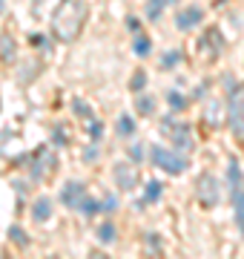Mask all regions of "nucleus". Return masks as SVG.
<instances>
[{"label": "nucleus", "instance_id": "20", "mask_svg": "<svg viewBox=\"0 0 244 259\" xmlns=\"http://www.w3.org/2000/svg\"><path fill=\"white\" fill-rule=\"evenodd\" d=\"M0 55H3V61H15V44H12V37H0Z\"/></svg>", "mask_w": 244, "mask_h": 259}, {"label": "nucleus", "instance_id": "9", "mask_svg": "<svg viewBox=\"0 0 244 259\" xmlns=\"http://www.w3.org/2000/svg\"><path fill=\"white\" fill-rule=\"evenodd\" d=\"M207 47H210V58H218L221 55V49H224V37H221V32H218L216 26L207 29L204 37L198 40V49H207Z\"/></svg>", "mask_w": 244, "mask_h": 259}, {"label": "nucleus", "instance_id": "1", "mask_svg": "<svg viewBox=\"0 0 244 259\" xmlns=\"http://www.w3.org/2000/svg\"><path fill=\"white\" fill-rule=\"evenodd\" d=\"M86 15H89V9H86L84 0H64L55 9V15H52V32H55V37L64 40V44H72L81 35V29H84Z\"/></svg>", "mask_w": 244, "mask_h": 259}, {"label": "nucleus", "instance_id": "32", "mask_svg": "<svg viewBox=\"0 0 244 259\" xmlns=\"http://www.w3.org/2000/svg\"><path fill=\"white\" fill-rule=\"evenodd\" d=\"M32 44H35V47H43V49L49 47V44H46V37H43V35H32Z\"/></svg>", "mask_w": 244, "mask_h": 259}, {"label": "nucleus", "instance_id": "25", "mask_svg": "<svg viewBox=\"0 0 244 259\" xmlns=\"http://www.w3.org/2000/svg\"><path fill=\"white\" fill-rule=\"evenodd\" d=\"M9 239H12V242H18L20 248H26V245H29V239L23 236V231H20V228H12V231H9Z\"/></svg>", "mask_w": 244, "mask_h": 259}, {"label": "nucleus", "instance_id": "5", "mask_svg": "<svg viewBox=\"0 0 244 259\" xmlns=\"http://www.w3.org/2000/svg\"><path fill=\"white\" fill-rule=\"evenodd\" d=\"M164 130L169 133V141H172V147L181 150V153H190L193 150V133L184 121H164Z\"/></svg>", "mask_w": 244, "mask_h": 259}, {"label": "nucleus", "instance_id": "23", "mask_svg": "<svg viewBox=\"0 0 244 259\" xmlns=\"http://www.w3.org/2000/svg\"><path fill=\"white\" fill-rule=\"evenodd\" d=\"M178 61H181V52H178V49H169L167 55L161 58V66H164V69H169V66H175Z\"/></svg>", "mask_w": 244, "mask_h": 259}, {"label": "nucleus", "instance_id": "27", "mask_svg": "<svg viewBox=\"0 0 244 259\" xmlns=\"http://www.w3.org/2000/svg\"><path fill=\"white\" fill-rule=\"evenodd\" d=\"M101 121H95V118H89V139H92V141H98V139H101Z\"/></svg>", "mask_w": 244, "mask_h": 259}, {"label": "nucleus", "instance_id": "30", "mask_svg": "<svg viewBox=\"0 0 244 259\" xmlns=\"http://www.w3.org/2000/svg\"><path fill=\"white\" fill-rule=\"evenodd\" d=\"M147 245H150V248H155V250H161V239L155 236V233H147Z\"/></svg>", "mask_w": 244, "mask_h": 259}, {"label": "nucleus", "instance_id": "12", "mask_svg": "<svg viewBox=\"0 0 244 259\" xmlns=\"http://www.w3.org/2000/svg\"><path fill=\"white\" fill-rule=\"evenodd\" d=\"M230 196H233V207H235V225H238V231L244 236V185L238 190H233Z\"/></svg>", "mask_w": 244, "mask_h": 259}, {"label": "nucleus", "instance_id": "10", "mask_svg": "<svg viewBox=\"0 0 244 259\" xmlns=\"http://www.w3.org/2000/svg\"><path fill=\"white\" fill-rule=\"evenodd\" d=\"M241 185H244L241 167H238V161H235V158H230V164H227V190L233 193V190H238Z\"/></svg>", "mask_w": 244, "mask_h": 259}, {"label": "nucleus", "instance_id": "3", "mask_svg": "<svg viewBox=\"0 0 244 259\" xmlns=\"http://www.w3.org/2000/svg\"><path fill=\"white\" fill-rule=\"evenodd\" d=\"M227 124L238 141H244V83L227 95Z\"/></svg>", "mask_w": 244, "mask_h": 259}, {"label": "nucleus", "instance_id": "4", "mask_svg": "<svg viewBox=\"0 0 244 259\" xmlns=\"http://www.w3.org/2000/svg\"><path fill=\"white\" fill-rule=\"evenodd\" d=\"M196 196H198V202H201V207H216V204L221 202V179L213 176V173L198 176Z\"/></svg>", "mask_w": 244, "mask_h": 259}, {"label": "nucleus", "instance_id": "29", "mask_svg": "<svg viewBox=\"0 0 244 259\" xmlns=\"http://www.w3.org/2000/svg\"><path fill=\"white\" fill-rule=\"evenodd\" d=\"M127 29L138 35V32H141V20H138V18H130V20H127Z\"/></svg>", "mask_w": 244, "mask_h": 259}, {"label": "nucleus", "instance_id": "8", "mask_svg": "<svg viewBox=\"0 0 244 259\" xmlns=\"http://www.w3.org/2000/svg\"><path fill=\"white\" fill-rule=\"evenodd\" d=\"M86 199V185L84 182H69V185L60 190V202L66 204V207H72V210H78V204Z\"/></svg>", "mask_w": 244, "mask_h": 259}, {"label": "nucleus", "instance_id": "21", "mask_svg": "<svg viewBox=\"0 0 244 259\" xmlns=\"http://www.w3.org/2000/svg\"><path fill=\"white\" fill-rule=\"evenodd\" d=\"M144 87H147V72H141V69H138V72L132 75V81H130V90H132V93H141Z\"/></svg>", "mask_w": 244, "mask_h": 259}, {"label": "nucleus", "instance_id": "19", "mask_svg": "<svg viewBox=\"0 0 244 259\" xmlns=\"http://www.w3.org/2000/svg\"><path fill=\"white\" fill-rule=\"evenodd\" d=\"M132 49H135V55H138V58H147V55H150V37L138 35V37H135V44H132Z\"/></svg>", "mask_w": 244, "mask_h": 259}, {"label": "nucleus", "instance_id": "26", "mask_svg": "<svg viewBox=\"0 0 244 259\" xmlns=\"http://www.w3.org/2000/svg\"><path fill=\"white\" fill-rule=\"evenodd\" d=\"M72 107H75L78 115H86V118H92V110H89V104H84L81 98H75V101H72Z\"/></svg>", "mask_w": 244, "mask_h": 259}, {"label": "nucleus", "instance_id": "31", "mask_svg": "<svg viewBox=\"0 0 244 259\" xmlns=\"http://www.w3.org/2000/svg\"><path fill=\"white\" fill-rule=\"evenodd\" d=\"M52 139H55V144L60 147V144H66V133H60V130H55V133H52Z\"/></svg>", "mask_w": 244, "mask_h": 259}, {"label": "nucleus", "instance_id": "13", "mask_svg": "<svg viewBox=\"0 0 244 259\" xmlns=\"http://www.w3.org/2000/svg\"><path fill=\"white\" fill-rule=\"evenodd\" d=\"M135 110H138V115H152L155 112V95L138 93L135 95Z\"/></svg>", "mask_w": 244, "mask_h": 259}, {"label": "nucleus", "instance_id": "16", "mask_svg": "<svg viewBox=\"0 0 244 259\" xmlns=\"http://www.w3.org/2000/svg\"><path fill=\"white\" fill-rule=\"evenodd\" d=\"M78 213L89 219V216H95V213H101V202H98V199H89V196H86L84 202L78 204Z\"/></svg>", "mask_w": 244, "mask_h": 259}, {"label": "nucleus", "instance_id": "24", "mask_svg": "<svg viewBox=\"0 0 244 259\" xmlns=\"http://www.w3.org/2000/svg\"><path fill=\"white\" fill-rule=\"evenodd\" d=\"M118 207V196H103L101 199V213H112Z\"/></svg>", "mask_w": 244, "mask_h": 259}, {"label": "nucleus", "instance_id": "15", "mask_svg": "<svg viewBox=\"0 0 244 259\" xmlns=\"http://www.w3.org/2000/svg\"><path fill=\"white\" fill-rule=\"evenodd\" d=\"M169 3H175V0H147V18H150V20H158Z\"/></svg>", "mask_w": 244, "mask_h": 259}, {"label": "nucleus", "instance_id": "28", "mask_svg": "<svg viewBox=\"0 0 244 259\" xmlns=\"http://www.w3.org/2000/svg\"><path fill=\"white\" fill-rule=\"evenodd\" d=\"M130 156L135 158V161H141V158H144V147H141V144H132V147H130Z\"/></svg>", "mask_w": 244, "mask_h": 259}, {"label": "nucleus", "instance_id": "18", "mask_svg": "<svg viewBox=\"0 0 244 259\" xmlns=\"http://www.w3.org/2000/svg\"><path fill=\"white\" fill-rule=\"evenodd\" d=\"M98 242H101V245H112L115 242V225H101V228H98Z\"/></svg>", "mask_w": 244, "mask_h": 259}, {"label": "nucleus", "instance_id": "7", "mask_svg": "<svg viewBox=\"0 0 244 259\" xmlns=\"http://www.w3.org/2000/svg\"><path fill=\"white\" fill-rule=\"evenodd\" d=\"M201 18H204V9H201L198 3H190V6L175 12V26H178L181 32H190V29L201 26Z\"/></svg>", "mask_w": 244, "mask_h": 259}, {"label": "nucleus", "instance_id": "2", "mask_svg": "<svg viewBox=\"0 0 244 259\" xmlns=\"http://www.w3.org/2000/svg\"><path fill=\"white\" fill-rule=\"evenodd\" d=\"M150 161L155 167H161L164 173H169V176H181L184 170H187V158L178 156V150L172 147H164V144H152L150 147Z\"/></svg>", "mask_w": 244, "mask_h": 259}, {"label": "nucleus", "instance_id": "22", "mask_svg": "<svg viewBox=\"0 0 244 259\" xmlns=\"http://www.w3.org/2000/svg\"><path fill=\"white\" fill-rule=\"evenodd\" d=\"M167 101H169V107H172V110H184V107H187V98H184L181 93H175V90L167 95Z\"/></svg>", "mask_w": 244, "mask_h": 259}, {"label": "nucleus", "instance_id": "14", "mask_svg": "<svg viewBox=\"0 0 244 259\" xmlns=\"http://www.w3.org/2000/svg\"><path fill=\"white\" fill-rule=\"evenodd\" d=\"M161 193H164V185L161 182H147V190H144V199H141V204H150V202H158L161 199Z\"/></svg>", "mask_w": 244, "mask_h": 259}, {"label": "nucleus", "instance_id": "17", "mask_svg": "<svg viewBox=\"0 0 244 259\" xmlns=\"http://www.w3.org/2000/svg\"><path fill=\"white\" fill-rule=\"evenodd\" d=\"M115 130H118L121 136H132V133H135V121H132V115L124 112L121 118H118V124H115Z\"/></svg>", "mask_w": 244, "mask_h": 259}, {"label": "nucleus", "instance_id": "33", "mask_svg": "<svg viewBox=\"0 0 244 259\" xmlns=\"http://www.w3.org/2000/svg\"><path fill=\"white\" fill-rule=\"evenodd\" d=\"M95 156H98V147H89V150H86V153H84V158H89V161H92Z\"/></svg>", "mask_w": 244, "mask_h": 259}, {"label": "nucleus", "instance_id": "11", "mask_svg": "<svg viewBox=\"0 0 244 259\" xmlns=\"http://www.w3.org/2000/svg\"><path fill=\"white\" fill-rule=\"evenodd\" d=\"M49 216H52V202L46 196H40L38 202L32 204V219L35 222H49Z\"/></svg>", "mask_w": 244, "mask_h": 259}, {"label": "nucleus", "instance_id": "34", "mask_svg": "<svg viewBox=\"0 0 244 259\" xmlns=\"http://www.w3.org/2000/svg\"><path fill=\"white\" fill-rule=\"evenodd\" d=\"M0 9H3V0H0Z\"/></svg>", "mask_w": 244, "mask_h": 259}, {"label": "nucleus", "instance_id": "6", "mask_svg": "<svg viewBox=\"0 0 244 259\" xmlns=\"http://www.w3.org/2000/svg\"><path fill=\"white\" fill-rule=\"evenodd\" d=\"M112 179L124 193H132V190L138 187V173H135V167L127 164V161H118V164L112 167Z\"/></svg>", "mask_w": 244, "mask_h": 259}]
</instances>
